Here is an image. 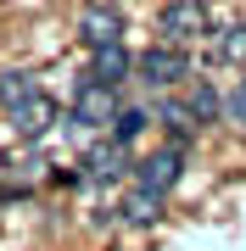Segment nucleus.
<instances>
[{
    "label": "nucleus",
    "instance_id": "nucleus-1",
    "mask_svg": "<svg viewBox=\"0 0 246 251\" xmlns=\"http://www.w3.org/2000/svg\"><path fill=\"white\" fill-rule=\"evenodd\" d=\"M207 6L201 0H168L163 11H157V45H173V50H191L196 39H207Z\"/></svg>",
    "mask_w": 246,
    "mask_h": 251
},
{
    "label": "nucleus",
    "instance_id": "nucleus-2",
    "mask_svg": "<svg viewBox=\"0 0 246 251\" xmlns=\"http://www.w3.org/2000/svg\"><path fill=\"white\" fill-rule=\"evenodd\" d=\"M135 73L140 84H151V90H173V84L191 78V50H173V45H151L135 56Z\"/></svg>",
    "mask_w": 246,
    "mask_h": 251
},
{
    "label": "nucleus",
    "instance_id": "nucleus-3",
    "mask_svg": "<svg viewBox=\"0 0 246 251\" xmlns=\"http://www.w3.org/2000/svg\"><path fill=\"white\" fill-rule=\"evenodd\" d=\"M185 179V145H163V151H151L146 162H135V184L140 190H151V196H173Z\"/></svg>",
    "mask_w": 246,
    "mask_h": 251
},
{
    "label": "nucleus",
    "instance_id": "nucleus-4",
    "mask_svg": "<svg viewBox=\"0 0 246 251\" xmlns=\"http://www.w3.org/2000/svg\"><path fill=\"white\" fill-rule=\"evenodd\" d=\"M73 117L79 128H112V117H118V90L112 84H95L90 73L79 78V90H73Z\"/></svg>",
    "mask_w": 246,
    "mask_h": 251
},
{
    "label": "nucleus",
    "instance_id": "nucleus-5",
    "mask_svg": "<svg viewBox=\"0 0 246 251\" xmlns=\"http://www.w3.org/2000/svg\"><path fill=\"white\" fill-rule=\"evenodd\" d=\"M6 117H11V128H17V140H28V145H39L56 123H62V112H56V100H51L45 90H34L23 106H11Z\"/></svg>",
    "mask_w": 246,
    "mask_h": 251
},
{
    "label": "nucleus",
    "instance_id": "nucleus-6",
    "mask_svg": "<svg viewBox=\"0 0 246 251\" xmlns=\"http://www.w3.org/2000/svg\"><path fill=\"white\" fill-rule=\"evenodd\" d=\"M79 39H84L90 50H101V45H123V11L107 6V0L79 6Z\"/></svg>",
    "mask_w": 246,
    "mask_h": 251
},
{
    "label": "nucleus",
    "instance_id": "nucleus-7",
    "mask_svg": "<svg viewBox=\"0 0 246 251\" xmlns=\"http://www.w3.org/2000/svg\"><path fill=\"white\" fill-rule=\"evenodd\" d=\"M79 168H84V179H90V184H112V179H123V173H129V151H123L118 140H107V145H90Z\"/></svg>",
    "mask_w": 246,
    "mask_h": 251
},
{
    "label": "nucleus",
    "instance_id": "nucleus-8",
    "mask_svg": "<svg viewBox=\"0 0 246 251\" xmlns=\"http://www.w3.org/2000/svg\"><path fill=\"white\" fill-rule=\"evenodd\" d=\"M129 73H135V56H129L123 45H101L95 62H90V78H95V84H112V90H118Z\"/></svg>",
    "mask_w": 246,
    "mask_h": 251
},
{
    "label": "nucleus",
    "instance_id": "nucleus-9",
    "mask_svg": "<svg viewBox=\"0 0 246 251\" xmlns=\"http://www.w3.org/2000/svg\"><path fill=\"white\" fill-rule=\"evenodd\" d=\"M151 123H157V112H151V106H118V117H112V128H107V140H118L123 151H129V145L146 134Z\"/></svg>",
    "mask_w": 246,
    "mask_h": 251
},
{
    "label": "nucleus",
    "instance_id": "nucleus-10",
    "mask_svg": "<svg viewBox=\"0 0 246 251\" xmlns=\"http://www.w3.org/2000/svg\"><path fill=\"white\" fill-rule=\"evenodd\" d=\"M118 212H123V224H135V229H151L157 224V218H163V196H151V190H129V201L118 206Z\"/></svg>",
    "mask_w": 246,
    "mask_h": 251
},
{
    "label": "nucleus",
    "instance_id": "nucleus-11",
    "mask_svg": "<svg viewBox=\"0 0 246 251\" xmlns=\"http://www.w3.org/2000/svg\"><path fill=\"white\" fill-rule=\"evenodd\" d=\"M185 106H191L196 123H219V117H224V95L213 90L207 78H196V84H191V95H185Z\"/></svg>",
    "mask_w": 246,
    "mask_h": 251
},
{
    "label": "nucleus",
    "instance_id": "nucleus-12",
    "mask_svg": "<svg viewBox=\"0 0 246 251\" xmlns=\"http://www.w3.org/2000/svg\"><path fill=\"white\" fill-rule=\"evenodd\" d=\"M34 90H39V84H34V73H0V112L23 106Z\"/></svg>",
    "mask_w": 246,
    "mask_h": 251
},
{
    "label": "nucleus",
    "instance_id": "nucleus-13",
    "mask_svg": "<svg viewBox=\"0 0 246 251\" xmlns=\"http://www.w3.org/2000/svg\"><path fill=\"white\" fill-rule=\"evenodd\" d=\"M213 56H219V62H229V67H246V23L224 28L219 45H213Z\"/></svg>",
    "mask_w": 246,
    "mask_h": 251
},
{
    "label": "nucleus",
    "instance_id": "nucleus-14",
    "mask_svg": "<svg viewBox=\"0 0 246 251\" xmlns=\"http://www.w3.org/2000/svg\"><path fill=\"white\" fill-rule=\"evenodd\" d=\"M224 117H229L235 128H246V90H241V84H235V90L224 95Z\"/></svg>",
    "mask_w": 246,
    "mask_h": 251
},
{
    "label": "nucleus",
    "instance_id": "nucleus-15",
    "mask_svg": "<svg viewBox=\"0 0 246 251\" xmlns=\"http://www.w3.org/2000/svg\"><path fill=\"white\" fill-rule=\"evenodd\" d=\"M0 184H6V196L17 190V156H6V151H0Z\"/></svg>",
    "mask_w": 246,
    "mask_h": 251
},
{
    "label": "nucleus",
    "instance_id": "nucleus-16",
    "mask_svg": "<svg viewBox=\"0 0 246 251\" xmlns=\"http://www.w3.org/2000/svg\"><path fill=\"white\" fill-rule=\"evenodd\" d=\"M241 90H246V73H241Z\"/></svg>",
    "mask_w": 246,
    "mask_h": 251
}]
</instances>
